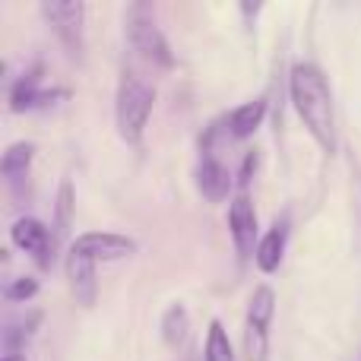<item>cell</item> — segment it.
I'll return each mask as SVG.
<instances>
[{
    "mask_svg": "<svg viewBox=\"0 0 361 361\" xmlns=\"http://www.w3.org/2000/svg\"><path fill=\"white\" fill-rule=\"evenodd\" d=\"M42 73L44 67L42 63H35V67L29 70V73H23L16 82H13L10 89V111L23 114V111H35V108H51L57 105L61 99H67V89H42Z\"/></svg>",
    "mask_w": 361,
    "mask_h": 361,
    "instance_id": "8992f818",
    "label": "cell"
},
{
    "mask_svg": "<svg viewBox=\"0 0 361 361\" xmlns=\"http://www.w3.org/2000/svg\"><path fill=\"white\" fill-rule=\"evenodd\" d=\"M187 333H190V317H187V307L184 305H171L169 311L162 314V339H165V345H171V349L184 345Z\"/></svg>",
    "mask_w": 361,
    "mask_h": 361,
    "instance_id": "9a60e30c",
    "label": "cell"
},
{
    "mask_svg": "<svg viewBox=\"0 0 361 361\" xmlns=\"http://www.w3.org/2000/svg\"><path fill=\"white\" fill-rule=\"evenodd\" d=\"M32 159H35V146L32 143H13L10 149L4 152V159H0V175L6 178V184L16 187L19 180L29 178Z\"/></svg>",
    "mask_w": 361,
    "mask_h": 361,
    "instance_id": "5bb4252c",
    "label": "cell"
},
{
    "mask_svg": "<svg viewBox=\"0 0 361 361\" xmlns=\"http://www.w3.org/2000/svg\"><path fill=\"white\" fill-rule=\"evenodd\" d=\"M263 118H267V99L244 102V105H238L235 111H228L225 130H228V137H235V140H247L257 133V127L263 124Z\"/></svg>",
    "mask_w": 361,
    "mask_h": 361,
    "instance_id": "4fadbf2b",
    "label": "cell"
},
{
    "mask_svg": "<svg viewBox=\"0 0 361 361\" xmlns=\"http://www.w3.org/2000/svg\"><path fill=\"white\" fill-rule=\"evenodd\" d=\"M286 241H288V222L282 219V222H276L273 228L260 238V244H257L254 260H257V267H260V273H276V269L282 267Z\"/></svg>",
    "mask_w": 361,
    "mask_h": 361,
    "instance_id": "7c38bea8",
    "label": "cell"
},
{
    "mask_svg": "<svg viewBox=\"0 0 361 361\" xmlns=\"http://www.w3.org/2000/svg\"><path fill=\"white\" fill-rule=\"evenodd\" d=\"M6 301H29L38 295V279H32V276H19V279H13L10 286L4 288Z\"/></svg>",
    "mask_w": 361,
    "mask_h": 361,
    "instance_id": "ac0fdd59",
    "label": "cell"
},
{
    "mask_svg": "<svg viewBox=\"0 0 361 361\" xmlns=\"http://www.w3.org/2000/svg\"><path fill=\"white\" fill-rule=\"evenodd\" d=\"M152 105H156V89L133 70H124L118 80V95H114V121L124 143L137 146L149 124Z\"/></svg>",
    "mask_w": 361,
    "mask_h": 361,
    "instance_id": "7a4b0ae2",
    "label": "cell"
},
{
    "mask_svg": "<svg viewBox=\"0 0 361 361\" xmlns=\"http://www.w3.org/2000/svg\"><path fill=\"white\" fill-rule=\"evenodd\" d=\"M67 279L73 288V298L80 307H92L99 298V279H95V260H89L86 254L70 247L67 254Z\"/></svg>",
    "mask_w": 361,
    "mask_h": 361,
    "instance_id": "30bf717a",
    "label": "cell"
},
{
    "mask_svg": "<svg viewBox=\"0 0 361 361\" xmlns=\"http://www.w3.org/2000/svg\"><path fill=\"white\" fill-rule=\"evenodd\" d=\"M257 162H260V156H257V152H247V156H244V165H241V187L250 184V178H254V171H257Z\"/></svg>",
    "mask_w": 361,
    "mask_h": 361,
    "instance_id": "d6986e66",
    "label": "cell"
},
{
    "mask_svg": "<svg viewBox=\"0 0 361 361\" xmlns=\"http://www.w3.org/2000/svg\"><path fill=\"white\" fill-rule=\"evenodd\" d=\"M203 361H238L222 320H209V333H206V345H203Z\"/></svg>",
    "mask_w": 361,
    "mask_h": 361,
    "instance_id": "2e32d148",
    "label": "cell"
},
{
    "mask_svg": "<svg viewBox=\"0 0 361 361\" xmlns=\"http://www.w3.org/2000/svg\"><path fill=\"white\" fill-rule=\"evenodd\" d=\"M228 231L231 241H235V250L241 260H247L250 254H257V244H260V225H257V209L250 203L247 193H238L228 206Z\"/></svg>",
    "mask_w": 361,
    "mask_h": 361,
    "instance_id": "52a82bcc",
    "label": "cell"
},
{
    "mask_svg": "<svg viewBox=\"0 0 361 361\" xmlns=\"http://www.w3.org/2000/svg\"><path fill=\"white\" fill-rule=\"evenodd\" d=\"M288 95L307 133L317 140L320 149L333 156L336 152V114H333V95L324 70L317 63H295L288 76Z\"/></svg>",
    "mask_w": 361,
    "mask_h": 361,
    "instance_id": "6da1fadb",
    "label": "cell"
},
{
    "mask_svg": "<svg viewBox=\"0 0 361 361\" xmlns=\"http://www.w3.org/2000/svg\"><path fill=\"white\" fill-rule=\"evenodd\" d=\"M73 206H76V193L73 184L63 180L61 190H57V203H54V225H57V235H67L70 225H73Z\"/></svg>",
    "mask_w": 361,
    "mask_h": 361,
    "instance_id": "e0dca14e",
    "label": "cell"
},
{
    "mask_svg": "<svg viewBox=\"0 0 361 361\" xmlns=\"http://www.w3.org/2000/svg\"><path fill=\"white\" fill-rule=\"evenodd\" d=\"M44 19L51 23L54 35L67 48L73 61H82V48H86V4L82 0H44L42 4Z\"/></svg>",
    "mask_w": 361,
    "mask_h": 361,
    "instance_id": "277c9868",
    "label": "cell"
},
{
    "mask_svg": "<svg viewBox=\"0 0 361 361\" xmlns=\"http://www.w3.org/2000/svg\"><path fill=\"white\" fill-rule=\"evenodd\" d=\"M73 250L86 254L89 260H124V257L137 254V241L118 231H86L73 241Z\"/></svg>",
    "mask_w": 361,
    "mask_h": 361,
    "instance_id": "9c48e42d",
    "label": "cell"
},
{
    "mask_svg": "<svg viewBox=\"0 0 361 361\" xmlns=\"http://www.w3.org/2000/svg\"><path fill=\"white\" fill-rule=\"evenodd\" d=\"M4 361H25L23 355H4Z\"/></svg>",
    "mask_w": 361,
    "mask_h": 361,
    "instance_id": "ffe728a7",
    "label": "cell"
},
{
    "mask_svg": "<svg viewBox=\"0 0 361 361\" xmlns=\"http://www.w3.org/2000/svg\"><path fill=\"white\" fill-rule=\"evenodd\" d=\"M127 35H130V44L156 67H175V54H171V44L165 38V32L156 25V19L146 16L143 6H133L127 13Z\"/></svg>",
    "mask_w": 361,
    "mask_h": 361,
    "instance_id": "5b68a950",
    "label": "cell"
},
{
    "mask_svg": "<svg viewBox=\"0 0 361 361\" xmlns=\"http://www.w3.org/2000/svg\"><path fill=\"white\" fill-rule=\"evenodd\" d=\"M197 187H200V193H203L209 203H222V200L228 197V190H231L228 165L219 162L212 152H203V159H200V165H197Z\"/></svg>",
    "mask_w": 361,
    "mask_h": 361,
    "instance_id": "8fae6325",
    "label": "cell"
},
{
    "mask_svg": "<svg viewBox=\"0 0 361 361\" xmlns=\"http://www.w3.org/2000/svg\"><path fill=\"white\" fill-rule=\"evenodd\" d=\"M276 314V292L269 286H257L247 301L244 317V358L267 361L269 358V324Z\"/></svg>",
    "mask_w": 361,
    "mask_h": 361,
    "instance_id": "3957f363",
    "label": "cell"
},
{
    "mask_svg": "<svg viewBox=\"0 0 361 361\" xmlns=\"http://www.w3.org/2000/svg\"><path fill=\"white\" fill-rule=\"evenodd\" d=\"M10 241L16 244L19 250H25L42 269H48L51 260H54V238H51L48 225H44L42 219H32V216L16 219L10 228Z\"/></svg>",
    "mask_w": 361,
    "mask_h": 361,
    "instance_id": "ba28073f",
    "label": "cell"
}]
</instances>
